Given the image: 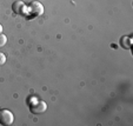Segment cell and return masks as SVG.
I'll return each mask as SVG.
<instances>
[{"label": "cell", "mask_w": 133, "mask_h": 126, "mask_svg": "<svg viewBox=\"0 0 133 126\" xmlns=\"http://www.w3.org/2000/svg\"><path fill=\"white\" fill-rule=\"evenodd\" d=\"M14 121V116L10 110H0V124L5 126H10Z\"/></svg>", "instance_id": "6da1fadb"}, {"label": "cell", "mask_w": 133, "mask_h": 126, "mask_svg": "<svg viewBox=\"0 0 133 126\" xmlns=\"http://www.w3.org/2000/svg\"><path fill=\"white\" fill-rule=\"evenodd\" d=\"M30 110L33 114L44 113V112H46V110H47V104L44 100H37L34 104H32V105L30 106Z\"/></svg>", "instance_id": "7a4b0ae2"}, {"label": "cell", "mask_w": 133, "mask_h": 126, "mask_svg": "<svg viewBox=\"0 0 133 126\" xmlns=\"http://www.w3.org/2000/svg\"><path fill=\"white\" fill-rule=\"evenodd\" d=\"M28 13H30L32 17H38V15H41L44 13V6L39 1H32L30 4V7H28Z\"/></svg>", "instance_id": "3957f363"}, {"label": "cell", "mask_w": 133, "mask_h": 126, "mask_svg": "<svg viewBox=\"0 0 133 126\" xmlns=\"http://www.w3.org/2000/svg\"><path fill=\"white\" fill-rule=\"evenodd\" d=\"M12 10L15 14H26V11H28L27 8H26L25 4H24L23 1H20V0H17V1L13 3Z\"/></svg>", "instance_id": "277c9868"}, {"label": "cell", "mask_w": 133, "mask_h": 126, "mask_svg": "<svg viewBox=\"0 0 133 126\" xmlns=\"http://www.w3.org/2000/svg\"><path fill=\"white\" fill-rule=\"evenodd\" d=\"M120 45H121V47L126 48V50H130L131 46H132V38L131 37H121Z\"/></svg>", "instance_id": "5b68a950"}, {"label": "cell", "mask_w": 133, "mask_h": 126, "mask_svg": "<svg viewBox=\"0 0 133 126\" xmlns=\"http://www.w3.org/2000/svg\"><path fill=\"white\" fill-rule=\"evenodd\" d=\"M6 44H7V37L1 33V34H0V48L4 47Z\"/></svg>", "instance_id": "8992f818"}, {"label": "cell", "mask_w": 133, "mask_h": 126, "mask_svg": "<svg viewBox=\"0 0 133 126\" xmlns=\"http://www.w3.org/2000/svg\"><path fill=\"white\" fill-rule=\"evenodd\" d=\"M5 63H6V56L0 52V66H3Z\"/></svg>", "instance_id": "52a82bcc"}, {"label": "cell", "mask_w": 133, "mask_h": 126, "mask_svg": "<svg viewBox=\"0 0 133 126\" xmlns=\"http://www.w3.org/2000/svg\"><path fill=\"white\" fill-rule=\"evenodd\" d=\"M3 30H4V28H3V25H1V24H0V34H1V33H3Z\"/></svg>", "instance_id": "ba28073f"}, {"label": "cell", "mask_w": 133, "mask_h": 126, "mask_svg": "<svg viewBox=\"0 0 133 126\" xmlns=\"http://www.w3.org/2000/svg\"><path fill=\"white\" fill-rule=\"evenodd\" d=\"M0 110H1V109H0Z\"/></svg>", "instance_id": "9c48e42d"}]
</instances>
